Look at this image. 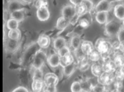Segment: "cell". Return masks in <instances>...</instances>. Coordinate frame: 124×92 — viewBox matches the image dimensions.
Wrapping results in <instances>:
<instances>
[{"instance_id": "cell-1", "label": "cell", "mask_w": 124, "mask_h": 92, "mask_svg": "<svg viewBox=\"0 0 124 92\" xmlns=\"http://www.w3.org/2000/svg\"><path fill=\"white\" fill-rule=\"evenodd\" d=\"M94 48L101 54V58H105L108 57V55L112 50V46L108 41L105 40V39L100 38L96 41Z\"/></svg>"}, {"instance_id": "cell-2", "label": "cell", "mask_w": 124, "mask_h": 92, "mask_svg": "<svg viewBox=\"0 0 124 92\" xmlns=\"http://www.w3.org/2000/svg\"><path fill=\"white\" fill-rule=\"evenodd\" d=\"M122 27V25L120 21L111 20L107 21L105 26V32L108 36H117Z\"/></svg>"}, {"instance_id": "cell-3", "label": "cell", "mask_w": 124, "mask_h": 92, "mask_svg": "<svg viewBox=\"0 0 124 92\" xmlns=\"http://www.w3.org/2000/svg\"><path fill=\"white\" fill-rule=\"evenodd\" d=\"M46 55L43 50H38L35 54L32 61V68L34 69H41L46 60Z\"/></svg>"}, {"instance_id": "cell-4", "label": "cell", "mask_w": 124, "mask_h": 92, "mask_svg": "<svg viewBox=\"0 0 124 92\" xmlns=\"http://www.w3.org/2000/svg\"><path fill=\"white\" fill-rule=\"evenodd\" d=\"M115 80L114 73H107L103 72L99 77H98V83L104 86H110Z\"/></svg>"}, {"instance_id": "cell-5", "label": "cell", "mask_w": 124, "mask_h": 92, "mask_svg": "<svg viewBox=\"0 0 124 92\" xmlns=\"http://www.w3.org/2000/svg\"><path fill=\"white\" fill-rule=\"evenodd\" d=\"M43 82L45 87H56L59 83V78L55 73H47L43 77Z\"/></svg>"}, {"instance_id": "cell-6", "label": "cell", "mask_w": 124, "mask_h": 92, "mask_svg": "<svg viewBox=\"0 0 124 92\" xmlns=\"http://www.w3.org/2000/svg\"><path fill=\"white\" fill-rule=\"evenodd\" d=\"M102 68L103 72L107 73H114L116 70V66L114 64V62L112 59H110L108 57L105 58H103Z\"/></svg>"}, {"instance_id": "cell-7", "label": "cell", "mask_w": 124, "mask_h": 92, "mask_svg": "<svg viewBox=\"0 0 124 92\" xmlns=\"http://www.w3.org/2000/svg\"><path fill=\"white\" fill-rule=\"evenodd\" d=\"M62 14L63 17L70 20L72 17L76 15L75 7L71 5H67L65 6L62 8Z\"/></svg>"}, {"instance_id": "cell-8", "label": "cell", "mask_w": 124, "mask_h": 92, "mask_svg": "<svg viewBox=\"0 0 124 92\" xmlns=\"http://www.w3.org/2000/svg\"><path fill=\"white\" fill-rule=\"evenodd\" d=\"M111 7H112L111 3L108 1V0H101L95 7V10L96 12H108L111 9Z\"/></svg>"}, {"instance_id": "cell-9", "label": "cell", "mask_w": 124, "mask_h": 92, "mask_svg": "<svg viewBox=\"0 0 124 92\" xmlns=\"http://www.w3.org/2000/svg\"><path fill=\"white\" fill-rule=\"evenodd\" d=\"M22 9H24V4L19 0H10L8 3V11L10 14Z\"/></svg>"}, {"instance_id": "cell-10", "label": "cell", "mask_w": 124, "mask_h": 92, "mask_svg": "<svg viewBox=\"0 0 124 92\" xmlns=\"http://www.w3.org/2000/svg\"><path fill=\"white\" fill-rule=\"evenodd\" d=\"M60 61L61 57L57 53L51 54L46 59L47 63L52 68H55L60 66Z\"/></svg>"}, {"instance_id": "cell-11", "label": "cell", "mask_w": 124, "mask_h": 92, "mask_svg": "<svg viewBox=\"0 0 124 92\" xmlns=\"http://www.w3.org/2000/svg\"><path fill=\"white\" fill-rule=\"evenodd\" d=\"M36 15L38 19L40 21H45L50 17V12L48 7L39 8L37 9Z\"/></svg>"}, {"instance_id": "cell-12", "label": "cell", "mask_w": 124, "mask_h": 92, "mask_svg": "<svg viewBox=\"0 0 124 92\" xmlns=\"http://www.w3.org/2000/svg\"><path fill=\"white\" fill-rule=\"evenodd\" d=\"M32 90L33 92H42L44 90L45 85L43 79H32Z\"/></svg>"}, {"instance_id": "cell-13", "label": "cell", "mask_w": 124, "mask_h": 92, "mask_svg": "<svg viewBox=\"0 0 124 92\" xmlns=\"http://www.w3.org/2000/svg\"><path fill=\"white\" fill-rule=\"evenodd\" d=\"M81 51L85 54L86 56L89 55L93 50H94V46L91 41H83L80 45Z\"/></svg>"}, {"instance_id": "cell-14", "label": "cell", "mask_w": 124, "mask_h": 92, "mask_svg": "<svg viewBox=\"0 0 124 92\" xmlns=\"http://www.w3.org/2000/svg\"><path fill=\"white\" fill-rule=\"evenodd\" d=\"M50 39L46 34H41L38 39V44L41 48H47L50 46Z\"/></svg>"}, {"instance_id": "cell-15", "label": "cell", "mask_w": 124, "mask_h": 92, "mask_svg": "<svg viewBox=\"0 0 124 92\" xmlns=\"http://www.w3.org/2000/svg\"><path fill=\"white\" fill-rule=\"evenodd\" d=\"M76 67H77V64L75 62L70 64L69 65L64 66L63 67V71H62L63 74L64 75V76L67 77H70L75 71Z\"/></svg>"}, {"instance_id": "cell-16", "label": "cell", "mask_w": 124, "mask_h": 92, "mask_svg": "<svg viewBox=\"0 0 124 92\" xmlns=\"http://www.w3.org/2000/svg\"><path fill=\"white\" fill-rule=\"evenodd\" d=\"M112 61L116 68L124 67V56L122 52H118L114 54Z\"/></svg>"}, {"instance_id": "cell-17", "label": "cell", "mask_w": 124, "mask_h": 92, "mask_svg": "<svg viewBox=\"0 0 124 92\" xmlns=\"http://www.w3.org/2000/svg\"><path fill=\"white\" fill-rule=\"evenodd\" d=\"M91 72L94 75L95 77H99L101 73L103 72L102 68V65L98 62L96 63H94L91 66Z\"/></svg>"}, {"instance_id": "cell-18", "label": "cell", "mask_w": 124, "mask_h": 92, "mask_svg": "<svg viewBox=\"0 0 124 92\" xmlns=\"http://www.w3.org/2000/svg\"><path fill=\"white\" fill-rule=\"evenodd\" d=\"M114 14L118 20L123 21L124 19V6L122 4L115 6L114 8Z\"/></svg>"}, {"instance_id": "cell-19", "label": "cell", "mask_w": 124, "mask_h": 92, "mask_svg": "<svg viewBox=\"0 0 124 92\" xmlns=\"http://www.w3.org/2000/svg\"><path fill=\"white\" fill-rule=\"evenodd\" d=\"M70 25L69 20L66 19L63 16L59 17L56 22V28L60 30H62L66 28Z\"/></svg>"}, {"instance_id": "cell-20", "label": "cell", "mask_w": 124, "mask_h": 92, "mask_svg": "<svg viewBox=\"0 0 124 92\" xmlns=\"http://www.w3.org/2000/svg\"><path fill=\"white\" fill-rule=\"evenodd\" d=\"M66 45H67V41H66L65 39L62 37H58L57 38L54 39V42H53L54 48L57 52Z\"/></svg>"}, {"instance_id": "cell-21", "label": "cell", "mask_w": 124, "mask_h": 92, "mask_svg": "<svg viewBox=\"0 0 124 92\" xmlns=\"http://www.w3.org/2000/svg\"><path fill=\"white\" fill-rule=\"evenodd\" d=\"M96 20L101 25H103L108 21V12H99L96 14Z\"/></svg>"}, {"instance_id": "cell-22", "label": "cell", "mask_w": 124, "mask_h": 92, "mask_svg": "<svg viewBox=\"0 0 124 92\" xmlns=\"http://www.w3.org/2000/svg\"><path fill=\"white\" fill-rule=\"evenodd\" d=\"M10 18L14 19L16 20L18 22H21L23 21L24 17H25V12H24V9L19 10H16V11L12 12L10 14Z\"/></svg>"}, {"instance_id": "cell-23", "label": "cell", "mask_w": 124, "mask_h": 92, "mask_svg": "<svg viewBox=\"0 0 124 92\" xmlns=\"http://www.w3.org/2000/svg\"><path fill=\"white\" fill-rule=\"evenodd\" d=\"M81 42L82 41L80 36L76 35H73L70 41V46L73 48V50H75L80 47Z\"/></svg>"}, {"instance_id": "cell-24", "label": "cell", "mask_w": 124, "mask_h": 92, "mask_svg": "<svg viewBox=\"0 0 124 92\" xmlns=\"http://www.w3.org/2000/svg\"><path fill=\"white\" fill-rule=\"evenodd\" d=\"M74 62V56L70 53V54H68L67 56H64L63 57H61L60 66L62 67H64L65 66L72 63Z\"/></svg>"}, {"instance_id": "cell-25", "label": "cell", "mask_w": 124, "mask_h": 92, "mask_svg": "<svg viewBox=\"0 0 124 92\" xmlns=\"http://www.w3.org/2000/svg\"><path fill=\"white\" fill-rule=\"evenodd\" d=\"M87 57L89 59V61L96 63V62L100 61V60L101 58V54L94 48V50H93L89 55H87Z\"/></svg>"}, {"instance_id": "cell-26", "label": "cell", "mask_w": 124, "mask_h": 92, "mask_svg": "<svg viewBox=\"0 0 124 92\" xmlns=\"http://www.w3.org/2000/svg\"><path fill=\"white\" fill-rule=\"evenodd\" d=\"M21 33L19 29L16 30H11L8 32V38L12 40L19 41L21 38Z\"/></svg>"}, {"instance_id": "cell-27", "label": "cell", "mask_w": 124, "mask_h": 92, "mask_svg": "<svg viewBox=\"0 0 124 92\" xmlns=\"http://www.w3.org/2000/svg\"><path fill=\"white\" fill-rule=\"evenodd\" d=\"M76 9V14H77L79 17H81L87 13V8L83 3H81L79 5L74 6Z\"/></svg>"}, {"instance_id": "cell-28", "label": "cell", "mask_w": 124, "mask_h": 92, "mask_svg": "<svg viewBox=\"0 0 124 92\" xmlns=\"http://www.w3.org/2000/svg\"><path fill=\"white\" fill-rule=\"evenodd\" d=\"M6 26L9 30H16V29H18L19 27V22L17 21L16 20L12 18H10L6 23Z\"/></svg>"}, {"instance_id": "cell-29", "label": "cell", "mask_w": 124, "mask_h": 92, "mask_svg": "<svg viewBox=\"0 0 124 92\" xmlns=\"http://www.w3.org/2000/svg\"><path fill=\"white\" fill-rule=\"evenodd\" d=\"M77 66H78L79 70L82 71H85L87 70L90 67V63H89V59H87V57H86L82 61H79Z\"/></svg>"}, {"instance_id": "cell-30", "label": "cell", "mask_w": 124, "mask_h": 92, "mask_svg": "<svg viewBox=\"0 0 124 92\" xmlns=\"http://www.w3.org/2000/svg\"><path fill=\"white\" fill-rule=\"evenodd\" d=\"M17 42L18 41L12 40L8 39V40L6 44V48L9 52H14L17 47Z\"/></svg>"}, {"instance_id": "cell-31", "label": "cell", "mask_w": 124, "mask_h": 92, "mask_svg": "<svg viewBox=\"0 0 124 92\" xmlns=\"http://www.w3.org/2000/svg\"><path fill=\"white\" fill-rule=\"evenodd\" d=\"M115 79L123 81L124 79V67L116 68L114 72Z\"/></svg>"}, {"instance_id": "cell-32", "label": "cell", "mask_w": 124, "mask_h": 92, "mask_svg": "<svg viewBox=\"0 0 124 92\" xmlns=\"http://www.w3.org/2000/svg\"><path fill=\"white\" fill-rule=\"evenodd\" d=\"M72 92H83V88L81 83L79 81H74L72 83L70 86Z\"/></svg>"}, {"instance_id": "cell-33", "label": "cell", "mask_w": 124, "mask_h": 92, "mask_svg": "<svg viewBox=\"0 0 124 92\" xmlns=\"http://www.w3.org/2000/svg\"><path fill=\"white\" fill-rule=\"evenodd\" d=\"M74 56L76 58L78 62L81 61L83 59H84L85 58L87 57V56H85V54L81 51L80 47L76 49V50H74Z\"/></svg>"}, {"instance_id": "cell-34", "label": "cell", "mask_w": 124, "mask_h": 92, "mask_svg": "<svg viewBox=\"0 0 124 92\" xmlns=\"http://www.w3.org/2000/svg\"><path fill=\"white\" fill-rule=\"evenodd\" d=\"M57 54L60 56V57H63L64 56H67L68 54H70V48L68 47L67 45L65 46H63V48H62L61 49L58 50L57 52Z\"/></svg>"}, {"instance_id": "cell-35", "label": "cell", "mask_w": 124, "mask_h": 92, "mask_svg": "<svg viewBox=\"0 0 124 92\" xmlns=\"http://www.w3.org/2000/svg\"><path fill=\"white\" fill-rule=\"evenodd\" d=\"M123 81H120V80H118V79H115L113 83L110 85L113 87V89L112 90H121L123 88ZM111 90V91H112Z\"/></svg>"}, {"instance_id": "cell-36", "label": "cell", "mask_w": 124, "mask_h": 92, "mask_svg": "<svg viewBox=\"0 0 124 92\" xmlns=\"http://www.w3.org/2000/svg\"><path fill=\"white\" fill-rule=\"evenodd\" d=\"M48 2L47 0H36L35 7L37 8V9L39 8L48 7Z\"/></svg>"}, {"instance_id": "cell-37", "label": "cell", "mask_w": 124, "mask_h": 92, "mask_svg": "<svg viewBox=\"0 0 124 92\" xmlns=\"http://www.w3.org/2000/svg\"><path fill=\"white\" fill-rule=\"evenodd\" d=\"M78 23H79V25L81 28H87L89 27L90 25V23L89 21L86 18H81L78 20Z\"/></svg>"}, {"instance_id": "cell-38", "label": "cell", "mask_w": 124, "mask_h": 92, "mask_svg": "<svg viewBox=\"0 0 124 92\" xmlns=\"http://www.w3.org/2000/svg\"><path fill=\"white\" fill-rule=\"evenodd\" d=\"M82 3L84 4L86 8H87V12H91L93 9L94 5H93V3L91 0H84Z\"/></svg>"}, {"instance_id": "cell-39", "label": "cell", "mask_w": 124, "mask_h": 92, "mask_svg": "<svg viewBox=\"0 0 124 92\" xmlns=\"http://www.w3.org/2000/svg\"><path fill=\"white\" fill-rule=\"evenodd\" d=\"M117 37H118V41L120 43H124V27L123 26L120 29V30L119 31Z\"/></svg>"}, {"instance_id": "cell-40", "label": "cell", "mask_w": 124, "mask_h": 92, "mask_svg": "<svg viewBox=\"0 0 124 92\" xmlns=\"http://www.w3.org/2000/svg\"><path fill=\"white\" fill-rule=\"evenodd\" d=\"M91 88L93 89V90L94 92H103L105 90L106 88L104 86L98 84V85H96L93 86Z\"/></svg>"}, {"instance_id": "cell-41", "label": "cell", "mask_w": 124, "mask_h": 92, "mask_svg": "<svg viewBox=\"0 0 124 92\" xmlns=\"http://www.w3.org/2000/svg\"><path fill=\"white\" fill-rule=\"evenodd\" d=\"M79 17L77 14H76L74 17H72L71 19L69 20V22H70V25H75L76 23L78 22V20H79Z\"/></svg>"}, {"instance_id": "cell-42", "label": "cell", "mask_w": 124, "mask_h": 92, "mask_svg": "<svg viewBox=\"0 0 124 92\" xmlns=\"http://www.w3.org/2000/svg\"><path fill=\"white\" fill-rule=\"evenodd\" d=\"M12 92H29L25 87L24 86H19L15 88Z\"/></svg>"}, {"instance_id": "cell-43", "label": "cell", "mask_w": 124, "mask_h": 92, "mask_svg": "<svg viewBox=\"0 0 124 92\" xmlns=\"http://www.w3.org/2000/svg\"><path fill=\"white\" fill-rule=\"evenodd\" d=\"M83 1L84 0H70V3L74 6L79 5H80V4L83 3Z\"/></svg>"}, {"instance_id": "cell-44", "label": "cell", "mask_w": 124, "mask_h": 92, "mask_svg": "<svg viewBox=\"0 0 124 92\" xmlns=\"http://www.w3.org/2000/svg\"><path fill=\"white\" fill-rule=\"evenodd\" d=\"M22 1L27 4H30L33 1V0H22Z\"/></svg>"}, {"instance_id": "cell-45", "label": "cell", "mask_w": 124, "mask_h": 92, "mask_svg": "<svg viewBox=\"0 0 124 92\" xmlns=\"http://www.w3.org/2000/svg\"><path fill=\"white\" fill-rule=\"evenodd\" d=\"M108 1L112 3V2H114V1H122V0H108Z\"/></svg>"}, {"instance_id": "cell-46", "label": "cell", "mask_w": 124, "mask_h": 92, "mask_svg": "<svg viewBox=\"0 0 124 92\" xmlns=\"http://www.w3.org/2000/svg\"><path fill=\"white\" fill-rule=\"evenodd\" d=\"M103 92H111V91H110V90H109V89L105 88V90L103 91Z\"/></svg>"}, {"instance_id": "cell-47", "label": "cell", "mask_w": 124, "mask_h": 92, "mask_svg": "<svg viewBox=\"0 0 124 92\" xmlns=\"http://www.w3.org/2000/svg\"><path fill=\"white\" fill-rule=\"evenodd\" d=\"M111 92H121V90H112Z\"/></svg>"}, {"instance_id": "cell-48", "label": "cell", "mask_w": 124, "mask_h": 92, "mask_svg": "<svg viewBox=\"0 0 124 92\" xmlns=\"http://www.w3.org/2000/svg\"><path fill=\"white\" fill-rule=\"evenodd\" d=\"M42 92H49V91H48V90H46V89L44 88V90H43Z\"/></svg>"}, {"instance_id": "cell-49", "label": "cell", "mask_w": 124, "mask_h": 92, "mask_svg": "<svg viewBox=\"0 0 124 92\" xmlns=\"http://www.w3.org/2000/svg\"><path fill=\"white\" fill-rule=\"evenodd\" d=\"M94 92V91L93 90V89L91 88V89H90V90H89L88 91V92Z\"/></svg>"}, {"instance_id": "cell-50", "label": "cell", "mask_w": 124, "mask_h": 92, "mask_svg": "<svg viewBox=\"0 0 124 92\" xmlns=\"http://www.w3.org/2000/svg\"><path fill=\"white\" fill-rule=\"evenodd\" d=\"M121 1H122V5H123L124 6V0H122Z\"/></svg>"}, {"instance_id": "cell-51", "label": "cell", "mask_w": 124, "mask_h": 92, "mask_svg": "<svg viewBox=\"0 0 124 92\" xmlns=\"http://www.w3.org/2000/svg\"><path fill=\"white\" fill-rule=\"evenodd\" d=\"M123 27H124V19L123 20Z\"/></svg>"}, {"instance_id": "cell-52", "label": "cell", "mask_w": 124, "mask_h": 92, "mask_svg": "<svg viewBox=\"0 0 124 92\" xmlns=\"http://www.w3.org/2000/svg\"><path fill=\"white\" fill-rule=\"evenodd\" d=\"M33 1H36V0H33Z\"/></svg>"}, {"instance_id": "cell-53", "label": "cell", "mask_w": 124, "mask_h": 92, "mask_svg": "<svg viewBox=\"0 0 124 92\" xmlns=\"http://www.w3.org/2000/svg\"><path fill=\"white\" fill-rule=\"evenodd\" d=\"M123 54H124V53H123Z\"/></svg>"}]
</instances>
